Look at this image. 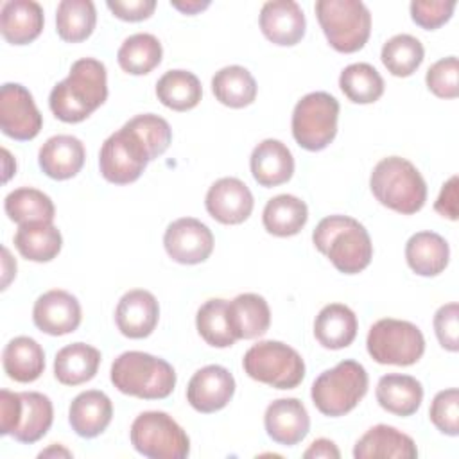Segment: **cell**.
Here are the masks:
<instances>
[{"label": "cell", "mask_w": 459, "mask_h": 459, "mask_svg": "<svg viewBox=\"0 0 459 459\" xmlns=\"http://www.w3.org/2000/svg\"><path fill=\"white\" fill-rule=\"evenodd\" d=\"M459 307L455 301L441 305L434 314V332L439 344L448 351L459 350Z\"/></svg>", "instance_id": "obj_46"}, {"label": "cell", "mask_w": 459, "mask_h": 459, "mask_svg": "<svg viewBox=\"0 0 459 459\" xmlns=\"http://www.w3.org/2000/svg\"><path fill=\"white\" fill-rule=\"evenodd\" d=\"M312 242L344 274L364 271L373 258V244L368 230L348 215H328L321 219L312 233Z\"/></svg>", "instance_id": "obj_2"}, {"label": "cell", "mask_w": 459, "mask_h": 459, "mask_svg": "<svg viewBox=\"0 0 459 459\" xmlns=\"http://www.w3.org/2000/svg\"><path fill=\"white\" fill-rule=\"evenodd\" d=\"M260 30L278 47H292L305 36V13L294 0H271L260 9Z\"/></svg>", "instance_id": "obj_17"}, {"label": "cell", "mask_w": 459, "mask_h": 459, "mask_svg": "<svg viewBox=\"0 0 459 459\" xmlns=\"http://www.w3.org/2000/svg\"><path fill=\"white\" fill-rule=\"evenodd\" d=\"M22 396V412L18 427L11 434L16 441L32 445L39 441L52 427L54 407L47 394L38 391H23Z\"/></svg>", "instance_id": "obj_32"}, {"label": "cell", "mask_w": 459, "mask_h": 459, "mask_svg": "<svg viewBox=\"0 0 459 459\" xmlns=\"http://www.w3.org/2000/svg\"><path fill=\"white\" fill-rule=\"evenodd\" d=\"M339 86L355 104H373L384 93V79L369 63L348 65L339 75Z\"/></svg>", "instance_id": "obj_40"}, {"label": "cell", "mask_w": 459, "mask_h": 459, "mask_svg": "<svg viewBox=\"0 0 459 459\" xmlns=\"http://www.w3.org/2000/svg\"><path fill=\"white\" fill-rule=\"evenodd\" d=\"M434 210L450 221H457V176H452L446 183H443L434 203Z\"/></svg>", "instance_id": "obj_49"}, {"label": "cell", "mask_w": 459, "mask_h": 459, "mask_svg": "<svg viewBox=\"0 0 459 459\" xmlns=\"http://www.w3.org/2000/svg\"><path fill=\"white\" fill-rule=\"evenodd\" d=\"M206 212L221 224L244 222L255 206L249 186L238 178H221L206 192Z\"/></svg>", "instance_id": "obj_16"}, {"label": "cell", "mask_w": 459, "mask_h": 459, "mask_svg": "<svg viewBox=\"0 0 459 459\" xmlns=\"http://www.w3.org/2000/svg\"><path fill=\"white\" fill-rule=\"evenodd\" d=\"M423 56L425 50L421 41L411 34H396L389 38L380 52L384 66L396 77L412 75L420 68Z\"/></svg>", "instance_id": "obj_41"}, {"label": "cell", "mask_w": 459, "mask_h": 459, "mask_svg": "<svg viewBox=\"0 0 459 459\" xmlns=\"http://www.w3.org/2000/svg\"><path fill=\"white\" fill-rule=\"evenodd\" d=\"M249 167L260 186L271 188L287 183L294 174V156L290 149L274 138L262 140L251 152Z\"/></svg>", "instance_id": "obj_22"}, {"label": "cell", "mask_w": 459, "mask_h": 459, "mask_svg": "<svg viewBox=\"0 0 459 459\" xmlns=\"http://www.w3.org/2000/svg\"><path fill=\"white\" fill-rule=\"evenodd\" d=\"M375 199L402 215L420 212L427 201V183L420 170L402 156L382 158L369 176Z\"/></svg>", "instance_id": "obj_3"}, {"label": "cell", "mask_w": 459, "mask_h": 459, "mask_svg": "<svg viewBox=\"0 0 459 459\" xmlns=\"http://www.w3.org/2000/svg\"><path fill=\"white\" fill-rule=\"evenodd\" d=\"M235 394L233 375L219 364L197 369L186 385V400L197 412L210 414L224 409Z\"/></svg>", "instance_id": "obj_14"}, {"label": "cell", "mask_w": 459, "mask_h": 459, "mask_svg": "<svg viewBox=\"0 0 459 459\" xmlns=\"http://www.w3.org/2000/svg\"><path fill=\"white\" fill-rule=\"evenodd\" d=\"M82 319L81 303L63 289L43 292L32 307V321L36 328L48 335H66L79 328Z\"/></svg>", "instance_id": "obj_15"}, {"label": "cell", "mask_w": 459, "mask_h": 459, "mask_svg": "<svg viewBox=\"0 0 459 459\" xmlns=\"http://www.w3.org/2000/svg\"><path fill=\"white\" fill-rule=\"evenodd\" d=\"M97 11L91 0H63L56 9V30L63 41L79 43L91 36Z\"/></svg>", "instance_id": "obj_39"}, {"label": "cell", "mask_w": 459, "mask_h": 459, "mask_svg": "<svg viewBox=\"0 0 459 459\" xmlns=\"http://www.w3.org/2000/svg\"><path fill=\"white\" fill-rule=\"evenodd\" d=\"M100 351L86 342H72L61 348L54 359V377L63 385H79L97 375Z\"/></svg>", "instance_id": "obj_29"}, {"label": "cell", "mask_w": 459, "mask_h": 459, "mask_svg": "<svg viewBox=\"0 0 459 459\" xmlns=\"http://www.w3.org/2000/svg\"><path fill=\"white\" fill-rule=\"evenodd\" d=\"M427 88L439 99H455L459 95V61L455 56L436 61L425 75Z\"/></svg>", "instance_id": "obj_44"}, {"label": "cell", "mask_w": 459, "mask_h": 459, "mask_svg": "<svg viewBox=\"0 0 459 459\" xmlns=\"http://www.w3.org/2000/svg\"><path fill=\"white\" fill-rule=\"evenodd\" d=\"M50 455L70 457V455H72V452H70V450H66V448H63V446H57V445H52L50 448H47V450L39 452V457H50Z\"/></svg>", "instance_id": "obj_53"}, {"label": "cell", "mask_w": 459, "mask_h": 459, "mask_svg": "<svg viewBox=\"0 0 459 459\" xmlns=\"http://www.w3.org/2000/svg\"><path fill=\"white\" fill-rule=\"evenodd\" d=\"M109 378L120 393L142 400H163L176 387L174 368L145 351L120 353L111 364Z\"/></svg>", "instance_id": "obj_4"}, {"label": "cell", "mask_w": 459, "mask_h": 459, "mask_svg": "<svg viewBox=\"0 0 459 459\" xmlns=\"http://www.w3.org/2000/svg\"><path fill=\"white\" fill-rule=\"evenodd\" d=\"M308 221V208L305 201L290 194L271 197L262 212V222L267 233L274 237L298 235Z\"/></svg>", "instance_id": "obj_31"}, {"label": "cell", "mask_w": 459, "mask_h": 459, "mask_svg": "<svg viewBox=\"0 0 459 459\" xmlns=\"http://www.w3.org/2000/svg\"><path fill=\"white\" fill-rule=\"evenodd\" d=\"M256 81L251 72L240 65H230L215 72L212 77V91L215 99L228 108H246L256 99Z\"/></svg>", "instance_id": "obj_35"}, {"label": "cell", "mask_w": 459, "mask_h": 459, "mask_svg": "<svg viewBox=\"0 0 459 459\" xmlns=\"http://www.w3.org/2000/svg\"><path fill=\"white\" fill-rule=\"evenodd\" d=\"M149 161L152 156L147 143L127 122L104 140L99 152V170L113 185L136 181Z\"/></svg>", "instance_id": "obj_11"}, {"label": "cell", "mask_w": 459, "mask_h": 459, "mask_svg": "<svg viewBox=\"0 0 459 459\" xmlns=\"http://www.w3.org/2000/svg\"><path fill=\"white\" fill-rule=\"evenodd\" d=\"M82 142L72 134L50 136L38 152L39 169L52 179L65 181L77 176L84 165Z\"/></svg>", "instance_id": "obj_21"}, {"label": "cell", "mask_w": 459, "mask_h": 459, "mask_svg": "<svg viewBox=\"0 0 459 459\" xmlns=\"http://www.w3.org/2000/svg\"><path fill=\"white\" fill-rule=\"evenodd\" d=\"M113 418V403L102 391L90 389L79 393L68 409V421L72 430L86 439L102 434Z\"/></svg>", "instance_id": "obj_23"}, {"label": "cell", "mask_w": 459, "mask_h": 459, "mask_svg": "<svg viewBox=\"0 0 459 459\" xmlns=\"http://www.w3.org/2000/svg\"><path fill=\"white\" fill-rule=\"evenodd\" d=\"M355 459H414L416 443L411 436L391 425H375L368 429L353 446Z\"/></svg>", "instance_id": "obj_20"}, {"label": "cell", "mask_w": 459, "mask_h": 459, "mask_svg": "<svg viewBox=\"0 0 459 459\" xmlns=\"http://www.w3.org/2000/svg\"><path fill=\"white\" fill-rule=\"evenodd\" d=\"M264 427L274 443L294 446L307 437L310 418L307 407L298 398H278L267 405Z\"/></svg>", "instance_id": "obj_18"}, {"label": "cell", "mask_w": 459, "mask_h": 459, "mask_svg": "<svg viewBox=\"0 0 459 459\" xmlns=\"http://www.w3.org/2000/svg\"><path fill=\"white\" fill-rule=\"evenodd\" d=\"M450 258L448 242L436 231H418L405 244L407 265L420 276L441 274Z\"/></svg>", "instance_id": "obj_27"}, {"label": "cell", "mask_w": 459, "mask_h": 459, "mask_svg": "<svg viewBox=\"0 0 459 459\" xmlns=\"http://www.w3.org/2000/svg\"><path fill=\"white\" fill-rule=\"evenodd\" d=\"M4 210L18 226L25 222H52L56 217L52 199L32 186H22L9 192L4 199Z\"/></svg>", "instance_id": "obj_37"}, {"label": "cell", "mask_w": 459, "mask_h": 459, "mask_svg": "<svg viewBox=\"0 0 459 459\" xmlns=\"http://www.w3.org/2000/svg\"><path fill=\"white\" fill-rule=\"evenodd\" d=\"M455 9L454 0H412L411 18L425 30H436L445 25Z\"/></svg>", "instance_id": "obj_45"}, {"label": "cell", "mask_w": 459, "mask_h": 459, "mask_svg": "<svg viewBox=\"0 0 459 459\" xmlns=\"http://www.w3.org/2000/svg\"><path fill=\"white\" fill-rule=\"evenodd\" d=\"M368 371L351 359L341 360L332 369H325L312 384L310 396L316 409L330 418H339L353 411L368 393Z\"/></svg>", "instance_id": "obj_5"}, {"label": "cell", "mask_w": 459, "mask_h": 459, "mask_svg": "<svg viewBox=\"0 0 459 459\" xmlns=\"http://www.w3.org/2000/svg\"><path fill=\"white\" fill-rule=\"evenodd\" d=\"M106 5L124 22H142L154 13L156 0H108Z\"/></svg>", "instance_id": "obj_47"}, {"label": "cell", "mask_w": 459, "mask_h": 459, "mask_svg": "<svg viewBox=\"0 0 459 459\" xmlns=\"http://www.w3.org/2000/svg\"><path fill=\"white\" fill-rule=\"evenodd\" d=\"M228 299L212 298L204 301L195 314V328L206 344L213 348H230L238 339L235 335Z\"/></svg>", "instance_id": "obj_36"}, {"label": "cell", "mask_w": 459, "mask_h": 459, "mask_svg": "<svg viewBox=\"0 0 459 459\" xmlns=\"http://www.w3.org/2000/svg\"><path fill=\"white\" fill-rule=\"evenodd\" d=\"M43 117L34 104L30 91L18 82H5L0 88V129L5 136L27 142L39 134Z\"/></svg>", "instance_id": "obj_12"}, {"label": "cell", "mask_w": 459, "mask_h": 459, "mask_svg": "<svg viewBox=\"0 0 459 459\" xmlns=\"http://www.w3.org/2000/svg\"><path fill=\"white\" fill-rule=\"evenodd\" d=\"M13 242L23 258L39 264L54 260L63 247L61 231L52 222L20 224Z\"/></svg>", "instance_id": "obj_30"}, {"label": "cell", "mask_w": 459, "mask_h": 459, "mask_svg": "<svg viewBox=\"0 0 459 459\" xmlns=\"http://www.w3.org/2000/svg\"><path fill=\"white\" fill-rule=\"evenodd\" d=\"M378 405L396 416H412L423 402V385L418 378L402 373L380 377L375 391Z\"/></svg>", "instance_id": "obj_25"}, {"label": "cell", "mask_w": 459, "mask_h": 459, "mask_svg": "<svg viewBox=\"0 0 459 459\" xmlns=\"http://www.w3.org/2000/svg\"><path fill=\"white\" fill-rule=\"evenodd\" d=\"M5 375L20 384L34 382L45 369V351L38 341L27 335L11 339L2 351Z\"/></svg>", "instance_id": "obj_28"}, {"label": "cell", "mask_w": 459, "mask_h": 459, "mask_svg": "<svg viewBox=\"0 0 459 459\" xmlns=\"http://www.w3.org/2000/svg\"><path fill=\"white\" fill-rule=\"evenodd\" d=\"M366 348L378 364L412 366L425 351V337L411 321L384 317L371 325Z\"/></svg>", "instance_id": "obj_10"}, {"label": "cell", "mask_w": 459, "mask_h": 459, "mask_svg": "<svg viewBox=\"0 0 459 459\" xmlns=\"http://www.w3.org/2000/svg\"><path fill=\"white\" fill-rule=\"evenodd\" d=\"M163 246L174 262L183 265H195L212 255L213 233L199 219L181 217L167 226Z\"/></svg>", "instance_id": "obj_13"}, {"label": "cell", "mask_w": 459, "mask_h": 459, "mask_svg": "<svg viewBox=\"0 0 459 459\" xmlns=\"http://www.w3.org/2000/svg\"><path fill=\"white\" fill-rule=\"evenodd\" d=\"M429 418L434 427L446 436L459 434V391L457 387L439 391L429 409Z\"/></svg>", "instance_id": "obj_43"}, {"label": "cell", "mask_w": 459, "mask_h": 459, "mask_svg": "<svg viewBox=\"0 0 459 459\" xmlns=\"http://www.w3.org/2000/svg\"><path fill=\"white\" fill-rule=\"evenodd\" d=\"M127 124L147 143L152 160H156L169 149V145L172 142V129L165 118H161L154 113H143V115H136V117L129 118Z\"/></svg>", "instance_id": "obj_42"}, {"label": "cell", "mask_w": 459, "mask_h": 459, "mask_svg": "<svg viewBox=\"0 0 459 459\" xmlns=\"http://www.w3.org/2000/svg\"><path fill=\"white\" fill-rule=\"evenodd\" d=\"M228 307L237 339H256L269 330L271 310L260 294H238L228 303Z\"/></svg>", "instance_id": "obj_33"}, {"label": "cell", "mask_w": 459, "mask_h": 459, "mask_svg": "<svg viewBox=\"0 0 459 459\" xmlns=\"http://www.w3.org/2000/svg\"><path fill=\"white\" fill-rule=\"evenodd\" d=\"M160 319V305L152 292L143 289L127 290L115 308L117 328L129 339L149 337Z\"/></svg>", "instance_id": "obj_19"}, {"label": "cell", "mask_w": 459, "mask_h": 459, "mask_svg": "<svg viewBox=\"0 0 459 459\" xmlns=\"http://www.w3.org/2000/svg\"><path fill=\"white\" fill-rule=\"evenodd\" d=\"M133 448L149 459H185L190 439L183 427L163 411L140 412L129 430Z\"/></svg>", "instance_id": "obj_8"}, {"label": "cell", "mask_w": 459, "mask_h": 459, "mask_svg": "<svg viewBox=\"0 0 459 459\" xmlns=\"http://www.w3.org/2000/svg\"><path fill=\"white\" fill-rule=\"evenodd\" d=\"M158 100L174 111L194 109L203 97V86L195 74L188 70H169L156 82Z\"/></svg>", "instance_id": "obj_34"}, {"label": "cell", "mask_w": 459, "mask_h": 459, "mask_svg": "<svg viewBox=\"0 0 459 459\" xmlns=\"http://www.w3.org/2000/svg\"><path fill=\"white\" fill-rule=\"evenodd\" d=\"M339 100L326 91L301 97L292 111V136L299 147L316 152L328 147L337 134Z\"/></svg>", "instance_id": "obj_9"}, {"label": "cell", "mask_w": 459, "mask_h": 459, "mask_svg": "<svg viewBox=\"0 0 459 459\" xmlns=\"http://www.w3.org/2000/svg\"><path fill=\"white\" fill-rule=\"evenodd\" d=\"M170 5L183 14H197L206 7H210V2L208 0H183V2L170 0Z\"/></svg>", "instance_id": "obj_51"}, {"label": "cell", "mask_w": 459, "mask_h": 459, "mask_svg": "<svg viewBox=\"0 0 459 459\" xmlns=\"http://www.w3.org/2000/svg\"><path fill=\"white\" fill-rule=\"evenodd\" d=\"M45 23L43 7L34 0H7L0 11V32L11 45L34 41Z\"/></svg>", "instance_id": "obj_24"}, {"label": "cell", "mask_w": 459, "mask_h": 459, "mask_svg": "<svg viewBox=\"0 0 459 459\" xmlns=\"http://www.w3.org/2000/svg\"><path fill=\"white\" fill-rule=\"evenodd\" d=\"M22 412V396L9 389L0 391V434L11 436L18 427Z\"/></svg>", "instance_id": "obj_48"}, {"label": "cell", "mask_w": 459, "mask_h": 459, "mask_svg": "<svg viewBox=\"0 0 459 459\" xmlns=\"http://www.w3.org/2000/svg\"><path fill=\"white\" fill-rule=\"evenodd\" d=\"M2 253H4V280H2V289H7L9 281L16 276V262L11 258L7 247H2Z\"/></svg>", "instance_id": "obj_52"}, {"label": "cell", "mask_w": 459, "mask_h": 459, "mask_svg": "<svg viewBox=\"0 0 459 459\" xmlns=\"http://www.w3.org/2000/svg\"><path fill=\"white\" fill-rule=\"evenodd\" d=\"M242 368L256 382L276 389H294L305 378L301 355L281 341H260L242 359Z\"/></svg>", "instance_id": "obj_7"}, {"label": "cell", "mask_w": 459, "mask_h": 459, "mask_svg": "<svg viewBox=\"0 0 459 459\" xmlns=\"http://www.w3.org/2000/svg\"><path fill=\"white\" fill-rule=\"evenodd\" d=\"M359 323L355 312L342 303L325 305L314 321V335L326 350H342L357 337Z\"/></svg>", "instance_id": "obj_26"}, {"label": "cell", "mask_w": 459, "mask_h": 459, "mask_svg": "<svg viewBox=\"0 0 459 459\" xmlns=\"http://www.w3.org/2000/svg\"><path fill=\"white\" fill-rule=\"evenodd\" d=\"M305 459H339L341 452L337 445L326 437H319L310 443V446L303 452Z\"/></svg>", "instance_id": "obj_50"}, {"label": "cell", "mask_w": 459, "mask_h": 459, "mask_svg": "<svg viewBox=\"0 0 459 459\" xmlns=\"http://www.w3.org/2000/svg\"><path fill=\"white\" fill-rule=\"evenodd\" d=\"M316 16L330 47L342 54L360 50L371 34V14L360 0H317Z\"/></svg>", "instance_id": "obj_6"}, {"label": "cell", "mask_w": 459, "mask_h": 459, "mask_svg": "<svg viewBox=\"0 0 459 459\" xmlns=\"http://www.w3.org/2000/svg\"><path fill=\"white\" fill-rule=\"evenodd\" d=\"M106 99L108 72L104 63L93 57H81L72 65L66 79L52 88L48 106L57 120L79 124L100 108Z\"/></svg>", "instance_id": "obj_1"}, {"label": "cell", "mask_w": 459, "mask_h": 459, "mask_svg": "<svg viewBox=\"0 0 459 459\" xmlns=\"http://www.w3.org/2000/svg\"><path fill=\"white\" fill-rule=\"evenodd\" d=\"M163 48L156 36L136 32L124 39L117 52L120 68L131 75H145L161 63Z\"/></svg>", "instance_id": "obj_38"}]
</instances>
